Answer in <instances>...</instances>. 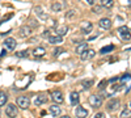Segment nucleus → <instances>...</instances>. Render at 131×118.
<instances>
[{"label": "nucleus", "instance_id": "obj_1", "mask_svg": "<svg viewBox=\"0 0 131 118\" xmlns=\"http://www.w3.org/2000/svg\"><path fill=\"white\" fill-rule=\"evenodd\" d=\"M118 34H119V37H121V39H123V41H130L131 39V31L128 30V28L126 25H122L118 29Z\"/></svg>", "mask_w": 131, "mask_h": 118}, {"label": "nucleus", "instance_id": "obj_2", "mask_svg": "<svg viewBox=\"0 0 131 118\" xmlns=\"http://www.w3.org/2000/svg\"><path fill=\"white\" fill-rule=\"evenodd\" d=\"M88 101H89V105L93 106V108H100L102 105V97L98 94H92Z\"/></svg>", "mask_w": 131, "mask_h": 118}, {"label": "nucleus", "instance_id": "obj_3", "mask_svg": "<svg viewBox=\"0 0 131 118\" xmlns=\"http://www.w3.org/2000/svg\"><path fill=\"white\" fill-rule=\"evenodd\" d=\"M50 96H51V100L55 104H62L64 101V96H63L62 91H52L50 93Z\"/></svg>", "mask_w": 131, "mask_h": 118}, {"label": "nucleus", "instance_id": "obj_4", "mask_svg": "<svg viewBox=\"0 0 131 118\" xmlns=\"http://www.w3.org/2000/svg\"><path fill=\"white\" fill-rule=\"evenodd\" d=\"M16 102H17V105L20 106L21 109H28L30 106V100L26 97V96H20Z\"/></svg>", "mask_w": 131, "mask_h": 118}, {"label": "nucleus", "instance_id": "obj_5", "mask_svg": "<svg viewBox=\"0 0 131 118\" xmlns=\"http://www.w3.org/2000/svg\"><path fill=\"white\" fill-rule=\"evenodd\" d=\"M16 46H17V42H16V39L12 38V37H9V38H7V39L4 41V49H5V50L13 51V50L16 49Z\"/></svg>", "mask_w": 131, "mask_h": 118}, {"label": "nucleus", "instance_id": "obj_6", "mask_svg": "<svg viewBox=\"0 0 131 118\" xmlns=\"http://www.w3.org/2000/svg\"><path fill=\"white\" fill-rule=\"evenodd\" d=\"M5 114L9 117V118H15L17 115V108L15 104H8L7 108H5Z\"/></svg>", "mask_w": 131, "mask_h": 118}, {"label": "nucleus", "instance_id": "obj_7", "mask_svg": "<svg viewBox=\"0 0 131 118\" xmlns=\"http://www.w3.org/2000/svg\"><path fill=\"white\" fill-rule=\"evenodd\" d=\"M81 60H88V59H92L94 55H96V51L93 49H86L81 52Z\"/></svg>", "mask_w": 131, "mask_h": 118}, {"label": "nucleus", "instance_id": "obj_8", "mask_svg": "<svg viewBox=\"0 0 131 118\" xmlns=\"http://www.w3.org/2000/svg\"><path fill=\"white\" fill-rule=\"evenodd\" d=\"M98 26H100L101 29H104V30H109L112 28V21H110V18H101L100 21H98Z\"/></svg>", "mask_w": 131, "mask_h": 118}, {"label": "nucleus", "instance_id": "obj_9", "mask_svg": "<svg viewBox=\"0 0 131 118\" xmlns=\"http://www.w3.org/2000/svg\"><path fill=\"white\" fill-rule=\"evenodd\" d=\"M75 114L78 118H85L86 115H88V110H86L84 106L81 105H78V108L75 109Z\"/></svg>", "mask_w": 131, "mask_h": 118}, {"label": "nucleus", "instance_id": "obj_10", "mask_svg": "<svg viewBox=\"0 0 131 118\" xmlns=\"http://www.w3.org/2000/svg\"><path fill=\"white\" fill-rule=\"evenodd\" d=\"M80 29H81V31L84 34H89L93 30V25H92V23H89V21H84V23L80 25Z\"/></svg>", "mask_w": 131, "mask_h": 118}, {"label": "nucleus", "instance_id": "obj_11", "mask_svg": "<svg viewBox=\"0 0 131 118\" xmlns=\"http://www.w3.org/2000/svg\"><path fill=\"white\" fill-rule=\"evenodd\" d=\"M119 106H121V102H119V100L113 99V100L109 101V104H107V109H109V112H115L117 109H119Z\"/></svg>", "mask_w": 131, "mask_h": 118}, {"label": "nucleus", "instance_id": "obj_12", "mask_svg": "<svg viewBox=\"0 0 131 118\" xmlns=\"http://www.w3.org/2000/svg\"><path fill=\"white\" fill-rule=\"evenodd\" d=\"M33 55L36 58H43L46 55V49L42 47V46H37L34 50H33Z\"/></svg>", "mask_w": 131, "mask_h": 118}, {"label": "nucleus", "instance_id": "obj_13", "mask_svg": "<svg viewBox=\"0 0 131 118\" xmlns=\"http://www.w3.org/2000/svg\"><path fill=\"white\" fill-rule=\"evenodd\" d=\"M49 112H50V114H51V115H54V117H59V115L62 114V109L58 106V104L51 105L50 108H49Z\"/></svg>", "mask_w": 131, "mask_h": 118}, {"label": "nucleus", "instance_id": "obj_14", "mask_svg": "<svg viewBox=\"0 0 131 118\" xmlns=\"http://www.w3.org/2000/svg\"><path fill=\"white\" fill-rule=\"evenodd\" d=\"M70 101H71L72 105H79V101H80V94H79V92L73 91V92L70 94Z\"/></svg>", "mask_w": 131, "mask_h": 118}, {"label": "nucleus", "instance_id": "obj_15", "mask_svg": "<svg viewBox=\"0 0 131 118\" xmlns=\"http://www.w3.org/2000/svg\"><path fill=\"white\" fill-rule=\"evenodd\" d=\"M55 30H57V34L58 36L63 37V36H66V34L68 33V26L67 25H59V26L55 28Z\"/></svg>", "mask_w": 131, "mask_h": 118}, {"label": "nucleus", "instance_id": "obj_16", "mask_svg": "<svg viewBox=\"0 0 131 118\" xmlns=\"http://www.w3.org/2000/svg\"><path fill=\"white\" fill-rule=\"evenodd\" d=\"M30 33H31V28H30V26H28V25H24L23 28L20 29V36L23 37V38L29 37V36H30Z\"/></svg>", "mask_w": 131, "mask_h": 118}, {"label": "nucleus", "instance_id": "obj_17", "mask_svg": "<svg viewBox=\"0 0 131 118\" xmlns=\"http://www.w3.org/2000/svg\"><path fill=\"white\" fill-rule=\"evenodd\" d=\"M49 42H50V44L51 45H58V44H62V42H63V37H60V36H50L49 38Z\"/></svg>", "mask_w": 131, "mask_h": 118}, {"label": "nucleus", "instance_id": "obj_18", "mask_svg": "<svg viewBox=\"0 0 131 118\" xmlns=\"http://www.w3.org/2000/svg\"><path fill=\"white\" fill-rule=\"evenodd\" d=\"M46 101H47V97H46V96L39 94V96H37L36 100H34V105H36V106H39V105H42V104H45Z\"/></svg>", "mask_w": 131, "mask_h": 118}, {"label": "nucleus", "instance_id": "obj_19", "mask_svg": "<svg viewBox=\"0 0 131 118\" xmlns=\"http://www.w3.org/2000/svg\"><path fill=\"white\" fill-rule=\"evenodd\" d=\"M86 49H88V44H86V42H81V44H79L78 46H76L75 51L78 52V54H81V52L84 50H86Z\"/></svg>", "mask_w": 131, "mask_h": 118}, {"label": "nucleus", "instance_id": "obj_20", "mask_svg": "<svg viewBox=\"0 0 131 118\" xmlns=\"http://www.w3.org/2000/svg\"><path fill=\"white\" fill-rule=\"evenodd\" d=\"M114 5V0H101V7L106 8V9H110Z\"/></svg>", "mask_w": 131, "mask_h": 118}, {"label": "nucleus", "instance_id": "obj_21", "mask_svg": "<svg viewBox=\"0 0 131 118\" xmlns=\"http://www.w3.org/2000/svg\"><path fill=\"white\" fill-rule=\"evenodd\" d=\"M51 9L54 10V12H60V10L63 9V4L60 2H54L51 4Z\"/></svg>", "mask_w": 131, "mask_h": 118}, {"label": "nucleus", "instance_id": "obj_22", "mask_svg": "<svg viewBox=\"0 0 131 118\" xmlns=\"http://www.w3.org/2000/svg\"><path fill=\"white\" fill-rule=\"evenodd\" d=\"M93 84H94V80H93V79H86V80H83V81H81V85H83L85 89L91 88Z\"/></svg>", "mask_w": 131, "mask_h": 118}, {"label": "nucleus", "instance_id": "obj_23", "mask_svg": "<svg viewBox=\"0 0 131 118\" xmlns=\"http://www.w3.org/2000/svg\"><path fill=\"white\" fill-rule=\"evenodd\" d=\"M34 10H36L37 16H38L41 20H46V18H47V16H45V13H43V10H42V8H41V7H37Z\"/></svg>", "mask_w": 131, "mask_h": 118}, {"label": "nucleus", "instance_id": "obj_24", "mask_svg": "<svg viewBox=\"0 0 131 118\" xmlns=\"http://www.w3.org/2000/svg\"><path fill=\"white\" fill-rule=\"evenodd\" d=\"M7 101H8L7 94H5L4 92H2V91H0V106H4Z\"/></svg>", "mask_w": 131, "mask_h": 118}, {"label": "nucleus", "instance_id": "obj_25", "mask_svg": "<svg viewBox=\"0 0 131 118\" xmlns=\"http://www.w3.org/2000/svg\"><path fill=\"white\" fill-rule=\"evenodd\" d=\"M119 118H131V110L130 109H123L121 112V115Z\"/></svg>", "mask_w": 131, "mask_h": 118}, {"label": "nucleus", "instance_id": "obj_26", "mask_svg": "<svg viewBox=\"0 0 131 118\" xmlns=\"http://www.w3.org/2000/svg\"><path fill=\"white\" fill-rule=\"evenodd\" d=\"M113 50H114V46H113V45H107V46L102 47V49L100 50V52H101V54H106V52H110V51H113Z\"/></svg>", "mask_w": 131, "mask_h": 118}, {"label": "nucleus", "instance_id": "obj_27", "mask_svg": "<svg viewBox=\"0 0 131 118\" xmlns=\"http://www.w3.org/2000/svg\"><path fill=\"white\" fill-rule=\"evenodd\" d=\"M16 57H20V58H26V57H29V50H23V51L16 52Z\"/></svg>", "mask_w": 131, "mask_h": 118}, {"label": "nucleus", "instance_id": "obj_28", "mask_svg": "<svg viewBox=\"0 0 131 118\" xmlns=\"http://www.w3.org/2000/svg\"><path fill=\"white\" fill-rule=\"evenodd\" d=\"M76 13H78V12H76V10L75 9H70L68 10V12L67 13H66V17H67V18H75V16H76Z\"/></svg>", "mask_w": 131, "mask_h": 118}, {"label": "nucleus", "instance_id": "obj_29", "mask_svg": "<svg viewBox=\"0 0 131 118\" xmlns=\"http://www.w3.org/2000/svg\"><path fill=\"white\" fill-rule=\"evenodd\" d=\"M92 10H93L94 13H101V12H102V7H101V5H93Z\"/></svg>", "mask_w": 131, "mask_h": 118}, {"label": "nucleus", "instance_id": "obj_30", "mask_svg": "<svg viewBox=\"0 0 131 118\" xmlns=\"http://www.w3.org/2000/svg\"><path fill=\"white\" fill-rule=\"evenodd\" d=\"M63 51H64V50H63L62 47H57L55 50H54V54H52V55H54V57H58L59 54H62Z\"/></svg>", "mask_w": 131, "mask_h": 118}, {"label": "nucleus", "instance_id": "obj_31", "mask_svg": "<svg viewBox=\"0 0 131 118\" xmlns=\"http://www.w3.org/2000/svg\"><path fill=\"white\" fill-rule=\"evenodd\" d=\"M107 84V81L106 80H102L100 84H98V88H100V89H105V85Z\"/></svg>", "mask_w": 131, "mask_h": 118}, {"label": "nucleus", "instance_id": "obj_32", "mask_svg": "<svg viewBox=\"0 0 131 118\" xmlns=\"http://www.w3.org/2000/svg\"><path fill=\"white\" fill-rule=\"evenodd\" d=\"M94 118H105V114H104L102 112H98V113H96Z\"/></svg>", "mask_w": 131, "mask_h": 118}, {"label": "nucleus", "instance_id": "obj_33", "mask_svg": "<svg viewBox=\"0 0 131 118\" xmlns=\"http://www.w3.org/2000/svg\"><path fill=\"white\" fill-rule=\"evenodd\" d=\"M130 78H131V75L126 73V75H123V76L121 78V80H127V79H130Z\"/></svg>", "mask_w": 131, "mask_h": 118}, {"label": "nucleus", "instance_id": "obj_34", "mask_svg": "<svg viewBox=\"0 0 131 118\" xmlns=\"http://www.w3.org/2000/svg\"><path fill=\"white\" fill-rule=\"evenodd\" d=\"M43 37H45V38H49L50 37V31L49 30H46V31H43V34H42Z\"/></svg>", "mask_w": 131, "mask_h": 118}, {"label": "nucleus", "instance_id": "obj_35", "mask_svg": "<svg viewBox=\"0 0 131 118\" xmlns=\"http://www.w3.org/2000/svg\"><path fill=\"white\" fill-rule=\"evenodd\" d=\"M5 54H7V50L4 49V50H2V52H0V57H5Z\"/></svg>", "mask_w": 131, "mask_h": 118}, {"label": "nucleus", "instance_id": "obj_36", "mask_svg": "<svg viewBox=\"0 0 131 118\" xmlns=\"http://www.w3.org/2000/svg\"><path fill=\"white\" fill-rule=\"evenodd\" d=\"M86 2H88L91 5H94V0H86Z\"/></svg>", "mask_w": 131, "mask_h": 118}, {"label": "nucleus", "instance_id": "obj_37", "mask_svg": "<svg viewBox=\"0 0 131 118\" xmlns=\"http://www.w3.org/2000/svg\"><path fill=\"white\" fill-rule=\"evenodd\" d=\"M60 118H71V117H70V115H62Z\"/></svg>", "mask_w": 131, "mask_h": 118}, {"label": "nucleus", "instance_id": "obj_38", "mask_svg": "<svg viewBox=\"0 0 131 118\" xmlns=\"http://www.w3.org/2000/svg\"><path fill=\"white\" fill-rule=\"evenodd\" d=\"M128 3H130V5H131V0H128Z\"/></svg>", "mask_w": 131, "mask_h": 118}, {"label": "nucleus", "instance_id": "obj_39", "mask_svg": "<svg viewBox=\"0 0 131 118\" xmlns=\"http://www.w3.org/2000/svg\"><path fill=\"white\" fill-rule=\"evenodd\" d=\"M130 106H131V104H130Z\"/></svg>", "mask_w": 131, "mask_h": 118}]
</instances>
